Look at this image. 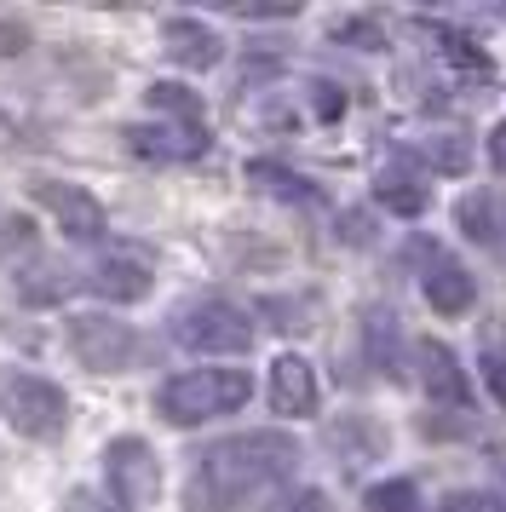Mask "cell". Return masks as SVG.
Instances as JSON below:
<instances>
[{
    "label": "cell",
    "mask_w": 506,
    "mask_h": 512,
    "mask_svg": "<svg viewBox=\"0 0 506 512\" xmlns=\"http://www.w3.org/2000/svg\"><path fill=\"white\" fill-rule=\"evenodd\" d=\"M299 466V443L288 432H236V438L202 449L190 478V512H230L248 495L282 484Z\"/></svg>",
    "instance_id": "obj_1"
},
{
    "label": "cell",
    "mask_w": 506,
    "mask_h": 512,
    "mask_svg": "<svg viewBox=\"0 0 506 512\" xmlns=\"http://www.w3.org/2000/svg\"><path fill=\"white\" fill-rule=\"evenodd\" d=\"M248 392H253L248 369H190L173 374L156 392V415L167 426H202L213 415H236L248 403Z\"/></svg>",
    "instance_id": "obj_2"
},
{
    "label": "cell",
    "mask_w": 506,
    "mask_h": 512,
    "mask_svg": "<svg viewBox=\"0 0 506 512\" xmlns=\"http://www.w3.org/2000/svg\"><path fill=\"white\" fill-rule=\"evenodd\" d=\"M0 420L12 432H23V438L52 443L64 438L69 426V397L64 386H52V380H41L29 369H0Z\"/></svg>",
    "instance_id": "obj_3"
},
{
    "label": "cell",
    "mask_w": 506,
    "mask_h": 512,
    "mask_svg": "<svg viewBox=\"0 0 506 512\" xmlns=\"http://www.w3.org/2000/svg\"><path fill=\"white\" fill-rule=\"evenodd\" d=\"M173 340L190 351H213V357H236L253 346V323L242 305L230 300H190L173 311Z\"/></svg>",
    "instance_id": "obj_4"
},
{
    "label": "cell",
    "mask_w": 506,
    "mask_h": 512,
    "mask_svg": "<svg viewBox=\"0 0 506 512\" xmlns=\"http://www.w3.org/2000/svg\"><path fill=\"white\" fill-rule=\"evenodd\" d=\"M104 478H110V501H121V507H150L161 495V461L156 449L144 438H115L110 449H104Z\"/></svg>",
    "instance_id": "obj_5"
},
{
    "label": "cell",
    "mask_w": 506,
    "mask_h": 512,
    "mask_svg": "<svg viewBox=\"0 0 506 512\" xmlns=\"http://www.w3.org/2000/svg\"><path fill=\"white\" fill-rule=\"evenodd\" d=\"M69 346H75V357L92 374H121L144 357V340L127 323H115V317H75L69 323Z\"/></svg>",
    "instance_id": "obj_6"
},
{
    "label": "cell",
    "mask_w": 506,
    "mask_h": 512,
    "mask_svg": "<svg viewBox=\"0 0 506 512\" xmlns=\"http://www.w3.org/2000/svg\"><path fill=\"white\" fill-rule=\"evenodd\" d=\"M29 196H35V202L58 219V231L75 236V242H98V236H104V208H98L92 190L64 185V179H41V185H29Z\"/></svg>",
    "instance_id": "obj_7"
},
{
    "label": "cell",
    "mask_w": 506,
    "mask_h": 512,
    "mask_svg": "<svg viewBox=\"0 0 506 512\" xmlns=\"http://www.w3.org/2000/svg\"><path fill=\"white\" fill-rule=\"evenodd\" d=\"M322 443H328V455L345 466V472H363L368 461H380L386 455V426L368 415H340L322 426Z\"/></svg>",
    "instance_id": "obj_8"
},
{
    "label": "cell",
    "mask_w": 506,
    "mask_h": 512,
    "mask_svg": "<svg viewBox=\"0 0 506 512\" xmlns=\"http://www.w3.org/2000/svg\"><path fill=\"white\" fill-rule=\"evenodd\" d=\"M127 150H133L138 162H190V156H202L207 150V133L202 127H127Z\"/></svg>",
    "instance_id": "obj_9"
},
{
    "label": "cell",
    "mask_w": 506,
    "mask_h": 512,
    "mask_svg": "<svg viewBox=\"0 0 506 512\" xmlns=\"http://www.w3.org/2000/svg\"><path fill=\"white\" fill-rule=\"evenodd\" d=\"M161 52H167L173 64H184V70H213V64L225 58V41L207 24H196V18H167V24H161Z\"/></svg>",
    "instance_id": "obj_10"
},
{
    "label": "cell",
    "mask_w": 506,
    "mask_h": 512,
    "mask_svg": "<svg viewBox=\"0 0 506 512\" xmlns=\"http://www.w3.org/2000/svg\"><path fill=\"white\" fill-rule=\"evenodd\" d=\"M271 409L276 415H311L317 409V374H311V363L305 357H276L271 363Z\"/></svg>",
    "instance_id": "obj_11"
},
{
    "label": "cell",
    "mask_w": 506,
    "mask_h": 512,
    "mask_svg": "<svg viewBox=\"0 0 506 512\" xmlns=\"http://www.w3.org/2000/svg\"><path fill=\"white\" fill-rule=\"evenodd\" d=\"M87 288L98 294V300H115V305L144 300V294H150V265L133 259V254H110L104 265H92L87 271Z\"/></svg>",
    "instance_id": "obj_12"
},
{
    "label": "cell",
    "mask_w": 506,
    "mask_h": 512,
    "mask_svg": "<svg viewBox=\"0 0 506 512\" xmlns=\"http://www.w3.org/2000/svg\"><path fill=\"white\" fill-rule=\"evenodd\" d=\"M414 357H420V386H426L432 403H466V374H460L455 351L443 346V340H426Z\"/></svg>",
    "instance_id": "obj_13"
},
{
    "label": "cell",
    "mask_w": 506,
    "mask_h": 512,
    "mask_svg": "<svg viewBox=\"0 0 506 512\" xmlns=\"http://www.w3.org/2000/svg\"><path fill=\"white\" fill-rule=\"evenodd\" d=\"M460 231L472 236V242H483V248H501L506 242V202L495 196V190H478V196H460Z\"/></svg>",
    "instance_id": "obj_14"
},
{
    "label": "cell",
    "mask_w": 506,
    "mask_h": 512,
    "mask_svg": "<svg viewBox=\"0 0 506 512\" xmlns=\"http://www.w3.org/2000/svg\"><path fill=\"white\" fill-rule=\"evenodd\" d=\"M426 300L443 317H460V311H472V300H478V282L466 277L455 259H437L432 271H426Z\"/></svg>",
    "instance_id": "obj_15"
},
{
    "label": "cell",
    "mask_w": 506,
    "mask_h": 512,
    "mask_svg": "<svg viewBox=\"0 0 506 512\" xmlns=\"http://www.w3.org/2000/svg\"><path fill=\"white\" fill-rule=\"evenodd\" d=\"M248 179L265 190V196H276V202H317L311 179H299V173H288V167H276V162H253Z\"/></svg>",
    "instance_id": "obj_16"
},
{
    "label": "cell",
    "mask_w": 506,
    "mask_h": 512,
    "mask_svg": "<svg viewBox=\"0 0 506 512\" xmlns=\"http://www.w3.org/2000/svg\"><path fill=\"white\" fill-rule=\"evenodd\" d=\"M363 328H368V357H374V363H380L386 374H397V351H403V334H397V317L374 305V311L363 317Z\"/></svg>",
    "instance_id": "obj_17"
},
{
    "label": "cell",
    "mask_w": 506,
    "mask_h": 512,
    "mask_svg": "<svg viewBox=\"0 0 506 512\" xmlns=\"http://www.w3.org/2000/svg\"><path fill=\"white\" fill-rule=\"evenodd\" d=\"M374 196L386 202L391 213H403V219H414V213H426V185H414L409 173H380V185H374Z\"/></svg>",
    "instance_id": "obj_18"
},
{
    "label": "cell",
    "mask_w": 506,
    "mask_h": 512,
    "mask_svg": "<svg viewBox=\"0 0 506 512\" xmlns=\"http://www.w3.org/2000/svg\"><path fill=\"white\" fill-rule=\"evenodd\" d=\"M420 156H426L437 173H466V162H472V144L460 139V133H432V139L420 144Z\"/></svg>",
    "instance_id": "obj_19"
},
{
    "label": "cell",
    "mask_w": 506,
    "mask_h": 512,
    "mask_svg": "<svg viewBox=\"0 0 506 512\" xmlns=\"http://www.w3.org/2000/svg\"><path fill=\"white\" fill-rule=\"evenodd\" d=\"M363 507L368 512H414L420 507V489H414L409 478H386V484H374L363 495Z\"/></svg>",
    "instance_id": "obj_20"
},
{
    "label": "cell",
    "mask_w": 506,
    "mask_h": 512,
    "mask_svg": "<svg viewBox=\"0 0 506 512\" xmlns=\"http://www.w3.org/2000/svg\"><path fill=\"white\" fill-rule=\"evenodd\" d=\"M150 104L167 110V116H179L184 127H202V98L184 93V87H173V81H156V87H150Z\"/></svg>",
    "instance_id": "obj_21"
},
{
    "label": "cell",
    "mask_w": 506,
    "mask_h": 512,
    "mask_svg": "<svg viewBox=\"0 0 506 512\" xmlns=\"http://www.w3.org/2000/svg\"><path fill=\"white\" fill-rule=\"evenodd\" d=\"M432 35H437V41H443V52L455 58L460 70H478V75L489 70V58H483V47H478V41H472V35H460V29H443V24H437Z\"/></svg>",
    "instance_id": "obj_22"
},
{
    "label": "cell",
    "mask_w": 506,
    "mask_h": 512,
    "mask_svg": "<svg viewBox=\"0 0 506 512\" xmlns=\"http://www.w3.org/2000/svg\"><path fill=\"white\" fill-rule=\"evenodd\" d=\"M328 35H334V41H345V47H368V52L386 47V29L374 24V18H340Z\"/></svg>",
    "instance_id": "obj_23"
},
{
    "label": "cell",
    "mask_w": 506,
    "mask_h": 512,
    "mask_svg": "<svg viewBox=\"0 0 506 512\" xmlns=\"http://www.w3.org/2000/svg\"><path fill=\"white\" fill-rule=\"evenodd\" d=\"M437 512H506L495 495H483V489H455V495H443Z\"/></svg>",
    "instance_id": "obj_24"
},
{
    "label": "cell",
    "mask_w": 506,
    "mask_h": 512,
    "mask_svg": "<svg viewBox=\"0 0 506 512\" xmlns=\"http://www.w3.org/2000/svg\"><path fill=\"white\" fill-rule=\"evenodd\" d=\"M64 512H127L121 501H110V495H98V489H75L64 501Z\"/></svg>",
    "instance_id": "obj_25"
},
{
    "label": "cell",
    "mask_w": 506,
    "mask_h": 512,
    "mask_svg": "<svg viewBox=\"0 0 506 512\" xmlns=\"http://www.w3.org/2000/svg\"><path fill=\"white\" fill-rule=\"evenodd\" d=\"M276 512H334V507H328L322 489H294L288 501H276Z\"/></svg>",
    "instance_id": "obj_26"
},
{
    "label": "cell",
    "mask_w": 506,
    "mask_h": 512,
    "mask_svg": "<svg viewBox=\"0 0 506 512\" xmlns=\"http://www.w3.org/2000/svg\"><path fill=\"white\" fill-rule=\"evenodd\" d=\"M311 104H317V116H322V121L345 116V93H340V87H328V81H322V87H311Z\"/></svg>",
    "instance_id": "obj_27"
},
{
    "label": "cell",
    "mask_w": 506,
    "mask_h": 512,
    "mask_svg": "<svg viewBox=\"0 0 506 512\" xmlns=\"http://www.w3.org/2000/svg\"><path fill=\"white\" fill-rule=\"evenodd\" d=\"M29 47V29L23 24H0V58H18Z\"/></svg>",
    "instance_id": "obj_28"
},
{
    "label": "cell",
    "mask_w": 506,
    "mask_h": 512,
    "mask_svg": "<svg viewBox=\"0 0 506 512\" xmlns=\"http://www.w3.org/2000/svg\"><path fill=\"white\" fill-rule=\"evenodd\" d=\"M483 380H489V392L506 403V357H483Z\"/></svg>",
    "instance_id": "obj_29"
},
{
    "label": "cell",
    "mask_w": 506,
    "mask_h": 512,
    "mask_svg": "<svg viewBox=\"0 0 506 512\" xmlns=\"http://www.w3.org/2000/svg\"><path fill=\"white\" fill-rule=\"evenodd\" d=\"M340 225H345V242H368V236H374V231H368V219H363V213H345Z\"/></svg>",
    "instance_id": "obj_30"
},
{
    "label": "cell",
    "mask_w": 506,
    "mask_h": 512,
    "mask_svg": "<svg viewBox=\"0 0 506 512\" xmlns=\"http://www.w3.org/2000/svg\"><path fill=\"white\" fill-rule=\"evenodd\" d=\"M6 144H18V121L0 110V150H6Z\"/></svg>",
    "instance_id": "obj_31"
},
{
    "label": "cell",
    "mask_w": 506,
    "mask_h": 512,
    "mask_svg": "<svg viewBox=\"0 0 506 512\" xmlns=\"http://www.w3.org/2000/svg\"><path fill=\"white\" fill-rule=\"evenodd\" d=\"M495 162H501V173H506V121L495 127Z\"/></svg>",
    "instance_id": "obj_32"
}]
</instances>
